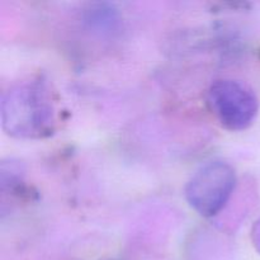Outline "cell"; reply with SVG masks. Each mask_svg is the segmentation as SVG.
Wrapping results in <instances>:
<instances>
[{
  "instance_id": "7a4b0ae2",
  "label": "cell",
  "mask_w": 260,
  "mask_h": 260,
  "mask_svg": "<svg viewBox=\"0 0 260 260\" xmlns=\"http://www.w3.org/2000/svg\"><path fill=\"white\" fill-rule=\"evenodd\" d=\"M236 184V174L229 162L210 161L201 167L185 187V197L203 217L217 215L230 200Z\"/></svg>"
},
{
  "instance_id": "277c9868",
  "label": "cell",
  "mask_w": 260,
  "mask_h": 260,
  "mask_svg": "<svg viewBox=\"0 0 260 260\" xmlns=\"http://www.w3.org/2000/svg\"><path fill=\"white\" fill-rule=\"evenodd\" d=\"M0 185L3 196L12 194L18 198L29 197V190L24 182V170L22 165L14 160L2 162Z\"/></svg>"
},
{
  "instance_id": "6da1fadb",
  "label": "cell",
  "mask_w": 260,
  "mask_h": 260,
  "mask_svg": "<svg viewBox=\"0 0 260 260\" xmlns=\"http://www.w3.org/2000/svg\"><path fill=\"white\" fill-rule=\"evenodd\" d=\"M2 127L20 140L50 137L57 127V101L42 75L18 81L2 96Z\"/></svg>"
},
{
  "instance_id": "3957f363",
  "label": "cell",
  "mask_w": 260,
  "mask_h": 260,
  "mask_svg": "<svg viewBox=\"0 0 260 260\" xmlns=\"http://www.w3.org/2000/svg\"><path fill=\"white\" fill-rule=\"evenodd\" d=\"M208 104L218 121L230 131L246 129L259 112V99L246 84L220 79L208 89Z\"/></svg>"
},
{
  "instance_id": "5b68a950",
  "label": "cell",
  "mask_w": 260,
  "mask_h": 260,
  "mask_svg": "<svg viewBox=\"0 0 260 260\" xmlns=\"http://www.w3.org/2000/svg\"><path fill=\"white\" fill-rule=\"evenodd\" d=\"M85 19L89 24L99 29H108L114 28L118 23L117 12L108 4H94L86 12Z\"/></svg>"
},
{
  "instance_id": "8992f818",
  "label": "cell",
  "mask_w": 260,
  "mask_h": 260,
  "mask_svg": "<svg viewBox=\"0 0 260 260\" xmlns=\"http://www.w3.org/2000/svg\"><path fill=\"white\" fill-rule=\"evenodd\" d=\"M253 239H254V243H255L256 248L260 251V220L256 222L255 228L253 230Z\"/></svg>"
}]
</instances>
